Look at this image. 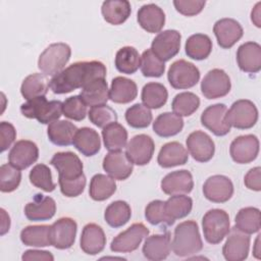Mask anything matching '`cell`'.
<instances>
[{"instance_id": "cell-12", "label": "cell", "mask_w": 261, "mask_h": 261, "mask_svg": "<svg viewBox=\"0 0 261 261\" xmlns=\"http://www.w3.org/2000/svg\"><path fill=\"white\" fill-rule=\"evenodd\" d=\"M228 237L222 248V254L227 261H243L250 250V234L243 232L236 226L229 229Z\"/></svg>"}, {"instance_id": "cell-49", "label": "cell", "mask_w": 261, "mask_h": 261, "mask_svg": "<svg viewBox=\"0 0 261 261\" xmlns=\"http://www.w3.org/2000/svg\"><path fill=\"white\" fill-rule=\"evenodd\" d=\"M21 180L20 169L10 163L2 164L0 167V191L2 193H11L15 191Z\"/></svg>"}, {"instance_id": "cell-13", "label": "cell", "mask_w": 261, "mask_h": 261, "mask_svg": "<svg viewBox=\"0 0 261 261\" xmlns=\"http://www.w3.org/2000/svg\"><path fill=\"white\" fill-rule=\"evenodd\" d=\"M181 36L176 30H166L159 33L152 41L151 50L163 62L174 57L180 48Z\"/></svg>"}, {"instance_id": "cell-11", "label": "cell", "mask_w": 261, "mask_h": 261, "mask_svg": "<svg viewBox=\"0 0 261 261\" xmlns=\"http://www.w3.org/2000/svg\"><path fill=\"white\" fill-rule=\"evenodd\" d=\"M76 230L77 224L72 218H59L50 225L51 246L59 250L69 249L75 241Z\"/></svg>"}, {"instance_id": "cell-44", "label": "cell", "mask_w": 261, "mask_h": 261, "mask_svg": "<svg viewBox=\"0 0 261 261\" xmlns=\"http://www.w3.org/2000/svg\"><path fill=\"white\" fill-rule=\"evenodd\" d=\"M165 213L174 223L176 219L188 216L193 208V200L186 195H173L164 202Z\"/></svg>"}, {"instance_id": "cell-55", "label": "cell", "mask_w": 261, "mask_h": 261, "mask_svg": "<svg viewBox=\"0 0 261 261\" xmlns=\"http://www.w3.org/2000/svg\"><path fill=\"white\" fill-rule=\"evenodd\" d=\"M0 138H1V152L6 151L16 138V130L14 126L7 121L0 122Z\"/></svg>"}, {"instance_id": "cell-21", "label": "cell", "mask_w": 261, "mask_h": 261, "mask_svg": "<svg viewBox=\"0 0 261 261\" xmlns=\"http://www.w3.org/2000/svg\"><path fill=\"white\" fill-rule=\"evenodd\" d=\"M161 190L166 195H186L194 188L193 175L189 170H175L166 174L161 180Z\"/></svg>"}, {"instance_id": "cell-33", "label": "cell", "mask_w": 261, "mask_h": 261, "mask_svg": "<svg viewBox=\"0 0 261 261\" xmlns=\"http://www.w3.org/2000/svg\"><path fill=\"white\" fill-rule=\"evenodd\" d=\"M101 12L108 23L118 25L129 17L132 6L126 0H108L102 3Z\"/></svg>"}, {"instance_id": "cell-4", "label": "cell", "mask_w": 261, "mask_h": 261, "mask_svg": "<svg viewBox=\"0 0 261 261\" xmlns=\"http://www.w3.org/2000/svg\"><path fill=\"white\" fill-rule=\"evenodd\" d=\"M70 55L71 49L67 44L53 43L40 54L38 67L44 74L54 76L64 69Z\"/></svg>"}, {"instance_id": "cell-48", "label": "cell", "mask_w": 261, "mask_h": 261, "mask_svg": "<svg viewBox=\"0 0 261 261\" xmlns=\"http://www.w3.org/2000/svg\"><path fill=\"white\" fill-rule=\"evenodd\" d=\"M141 71L147 77H160L165 70V65L151 49H147L141 56Z\"/></svg>"}, {"instance_id": "cell-40", "label": "cell", "mask_w": 261, "mask_h": 261, "mask_svg": "<svg viewBox=\"0 0 261 261\" xmlns=\"http://www.w3.org/2000/svg\"><path fill=\"white\" fill-rule=\"evenodd\" d=\"M234 226L245 233L258 232L261 226L260 210L256 207H245L239 210L234 218Z\"/></svg>"}, {"instance_id": "cell-56", "label": "cell", "mask_w": 261, "mask_h": 261, "mask_svg": "<svg viewBox=\"0 0 261 261\" xmlns=\"http://www.w3.org/2000/svg\"><path fill=\"white\" fill-rule=\"evenodd\" d=\"M261 168L260 166H256L251 168L244 177V184L245 186L252 191L259 192L261 190Z\"/></svg>"}, {"instance_id": "cell-26", "label": "cell", "mask_w": 261, "mask_h": 261, "mask_svg": "<svg viewBox=\"0 0 261 261\" xmlns=\"http://www.w3.org/2000/svg\"><path fill=\"white\" fill-rule=\"evenodd\" d=\"M137 19L142 29L146 32L159 33L165 23V13L158 5L149 3L143 5L137 13Z\"/></svg>"}, {"instance_id": "cell-42", "label": "cell", "mask_w": 261, "mask_h": 261, "mask_svg": "<svg viewBox=\"0 0 261 261\" xmlns=\"http://www.w3.org/2000/svg\"><path fill=\"white\" fill-rule=\"evenodd\" d=\"M132 217L130 206L122 200L110 203L104 212V219L111 227H120L128 222Z\"/></svg>"}, {"instance_id": "cell-14", "label": "cell", "mask_w": 261, "mask_h": 261, "mask_svg": "<svg viewBox=\"0 0 261 261\" xmlns=\"http://www.w3.org/2000/svg\"><path fill=\"white\" fill-rule=\"evenodd\" d=\"M125 154L133 164L143 166L148 164L154 154L155 145L153 139L145 134L137 135L126 144Z\"/></svg>"}, {"instance_id": "cell-19", "label": "cell", "mask_w": 261, "mask_h": 261, "mask_svg": "<svg viewBox=\"0 0 261 261\" xmlns=\"http://www.w3.org/2000/svg\"><path fill=\"white\" fill-rule=\"evenodd\" d=\"M213 33L218 45L223 49H229L243 37L244 31L239 21L225 17L214 23Z\"/></svg>"}, {"instance_id": "cell-10", "label": "cell", "mask_w": 261, "mask_h": 261, "mask_svg": "<svg viewBox=\"0 0 261 261\" xmlns=\"http://www.w3.org/2000/svg\"><path fill=\"white\" fill-rule=\"evenodd\" d=\"M50 164L58 172V179L74 180L84 175L83 162L73 152H57L50 160Z\"/></svg>"}, {"instance_id": "cell-20", "label": "cell", "mask_w": 261, "mask_h": 261, "mask_svg": "<svg viewBox=\"0 0 261 261\" xmlns=\"http://www.w3.org/2000/svg\"><path fill=\"white\" fill-rule=\"evenodd\" d=\"M39 158L38 146L29 140L17 141L8 154L11 165L18 169H25L35 163Z\"/></svg>"}, {"instance_id": "cell-47", "label": "cell", "mask_w": 261, "mask_h": 261, "mask_svg": "<svg viewBox=\"0 0 261 261\" xmlns=\"http://www.w3.org/2000/svg\"><path fill=\"white\" fill-rule=\"evenodd\" d=\"M30 181L36 188L44 192H52L55 190L56 185L52 180V174L50 168L43 163L35 165L29 174Z\"/></svg>"}, {"instance_id": "cell-28", "label": "cell", "mask_w": 261, "mask_h": 261, "mask_svg": "<svg viewBox=\"0 0 261 261\" xmlns=\"http://www.w3.org/2000/svg\"><path fill=\"white\" fill-rule=\"evenodd\" d=\"M189 160L188 150L178 142L164 144L158 154L157 162L163 168L184 165Z\"/></svg>"}, {"instance_id": "cell-25", "label": "cell", "mask_w": 261, "mask_h": 261, "mask_svg": "<svg viewBox=\"0 0 261 261\" xmlns=\"http://www.w3.org/2000/svg\"><path fill=\"white\" fill-rule=\"evenodd\" d=\"M81 249L88 255L101 253L106 245V237L103 228L96 223H88L84 226L81 240Z\"/></svg>"}, {"instance_id": "cell-59", "label": "cell", "mask_w": 261, "mask_h": 261, "mask_svg": "<svg viewBox=\"0 0 261 261\" xmlns=\"http://www.w3.org/2000/svg\"><path fill=\"white\" fill-rule=\"evenodd\" d=\"M1 217H2V222H1V236L5 234L10 227V218L9 215L6 213V211L2 208L1 209Z\"/></svg>"}, {"instance_id": "cell-60", "label": "cell", "mask_w": 261, "mask_h": 261, "mask_svg": "<svg viewBox=\"0 0 261 261\" xmlns=\"http://www.w3.org/2000/svg\"><path fill=\"white\" fill-rule=\"evenodd\" d=\"M260 234L257 236L256 238V241H255V245H254V248H253V255L257 258V259H260Z\"/></svg>"}, {"instance_id": "cell-57", "label": "cell", "mask_w": 261, "mask_h": 261, "mask_svg": "<svg viewBox=\"0 0 261 261\" xmlns=\"http://www.w3.org/2000/svg\"><path fill=\"white\" fill-rule=\"evenodd\" d=\"M21 259L23 261H31V260H47V261H53L54 257L53 255L48 251H42V250H27L22 256Z\"/></svg>"}, {"instance_id": "cell-53", "label": "cell", "mask_w": 261, "mask_h": 261, "mask_svg": "<svg viewBox=\"0 0 261 261\" xmlns=\"http://www.w3.org/2000/svg\"><path fill=\"white\" fill-rule=\"evenodd\" d=\"M86 176L85 174L82 175L80 178L74 179V180H63V179H58V184L60 187L61 193L68 198L72 197H77L80 196L86 187Z\"/></svg>"}, {"instance_id": "cell-9", "label": "cell", "mask_w": 261, "mask_h": 261, "mask_svg": "<svg viewBox=\"0 0 261 261\" xmlns=\"http://www.w3.org/2000/svg\"><path fill=\"white\" fill-rule=\"evenodd\" d=\"M231 83L228 74L220 68L209 70L201 82V92L207 99L224 97L230 91Z\"/></svg>"}, {"instance_id": "cell-37", "label": "cell", "mask_w": 261, "mask_h": 261, "mask_svg": "<svg viewBox=\"0 0 261 261\" xmlns=\"http://www.w3.org/2000/svg\"><path fill=\"white\" fill-rule=\"evenodd\" d=\"M116 191L115 179L109 175L97 173L90 182L89 195L94 201H105Z\"/></svg>"}, {"instance_id": "cell-16", "label": "cell", "mask_w": 261, "mask_h": 261, "mask_svg": "<svg viewBox=\"0 0 261 261\" xmlns=\"http://www.w3.org/2000/svg\"><path fill=\"white\" fill-rule=\"evenodd\" d=\"M203 194L207 200L213 203H225L233 195L232 181L225 175H212L204 182Z\"/></svg>"}, {"instance_id": "cell-32", "label": "cell", "mask_w": 261, "mask_h": 261, "mask_svg": "<svg viewBox=\"0 0 261 261\" xmlns=\"http://www.w3.org/2000/svg\"><path fill=\"white\" fill-rule=\"evenodd\" d=\"M76 132L77 127L68 120H55L47 128L49 141L56 146L71 145Z\"/></svg>"}, {"instance_id": "cell-43", "label": "cell", "mask_w": 261, "mask_h": 261, "mask_svg": "<svg viewBox=\"0 0 261 261\" xmlns=\"http://www.w3.org/2000/svg\"><path fill=\"white\" fill-rule=\"evenodd\" d=\"M20 241L30 247L51 246L50 225H29L20 231Z\"/></svg>"}, {"instance_id": "cell-23", "label": "cell", "mask_w": 261, "mask_h": 261, "mask_svg": "<svg viewBox=\"0 0 261 261\" xmlns=\"http://www.w3.org/2000/svg\"><path fill=\"white\" fill-rule=\"evenodd\" d=\"M237 62L244 72H259L261 69V46L256 42L242 44L237 51Z\"/></svg>"}, {"instance_id": "cell-2", "label": "cell", "mask_w": 261, "mask_h": 261, "mask_svg": "<svg viewBox=\"0 0 261 261\" xmlns=\"http://www.w3.org/2000/svg\"><path fill=\"white\" fill-rule=\"evenodd\" d=\"M171 249L178 257H189L203 249V242L196 221L186 220L177 224L174 228Z\"/></svg>"}, {"instance_id": "cell-27", "label": "cell", "mask_w": 261, "mask_h": 261, "mask_svg": "<svg viewBox=\"0 0 261 261\" xmlns=\"http://www.w3.org/2000/svg\"><path fill=\"white\" fill-rule=\"evenodd\" d=\"M143 255L148 260L160 261L168 257L171 251L170 232L166 231L161 234H153L146 239L143 246Z\"/></svg>"}, {"instance_id": "cell-3", "label": "cell", "mask_w": 261, "mask_h": 261, "mask_svg": "<svg viewBox=\"0 0 261 261\" xmlns=\"http://www.w3.org/2000/svg\"><path fill=\"white\" fill-rule=\"evenodd\" d=\"M20 112L27 118H35L40 123L49 124L62 115V102L47 101L45 97H38L21 104Z\"/></svg>"}, {"instance_id": "cell-8", "label": "cell", "mask_w": 261, "mask_h": 261, "mask_svg": "<svg viewBox=\"0 0 261 261\" xmlns=\"http://www.w3.org/2000/svg\"><path fill=\"white\" fill-rule=\"evenodd\" d=\"M148 234L149 229L143 223H134L112 240L110 249L112 252L116 253H129L136 251Z\"/></svg>"}, {"instance_id": "cell-51", "label": "cell", "mask_w": 261, "mask_h": 261, "mask_svg": "<svg viewBox=\"0 0 261 261\" xmlns=\"http://www.w3.org/2000/svg\"><path fill=\"white\" fill-rule=\"evenodd\" d=\"M62 113L65 117L81 121L87 115V105L81 96H71L62 102Z\"/></svg>"}, {"instance_id": "cell-1", "label": "cell", "mask_w": 261, "mask_h": 261, "mask_svg": "<svg viewBox=\"0 0 261 261\" xmlns=\"http://www.w3.org/2000/svg\"><path fill=\"white\" fill-rule=\"evenodd\" d=\"M106 71V66L101 61H79L52 76L50 89L54 94H67L83 89L96 79H105Z\"/></svg>"}, {"instance_id": "cell-45", "label": "cell", "mask_w": 261, "mask_h": 261, "mask_svg": "<svg viewBox=\"0 0 261 261\" xmlns=\"http://www.w3.org/2000/svg\"><path fill=\"white\" fill-rule=\"evenodd\" d=\"M199 106L200 99L192 92H182L175 95L171 103L173 113L178 116H190L199 108Z\"/></svg>"}, {"instance_id": "cell-52", "label": "cell", "mask_w": 261, "mask_h": 261, "mask_svg": "<svg viewBox=\"0 0 261 261\" xmlns=\"http://www.w3.org/2000/svg\"><path fill=\"white\" fill-rule=\"evenodd\" d=\"M145 217L152 225H171L173 222L167 217L164 208V201L154 200L151 201L145 208Z\"/></svg>"}, {"instance_id": "cell-38", "label": "cell", "mask_w": 261, "mask_h": 261, "mask_svg": "<svg viewBox=\"0 0 261 261\" xmlns=\"http://www.w3.org/2000/svg\"><path fill=\"white\" fill-rule=\"evenodd\" d=\"M188 57L195 60L206 59L212 51V41L205 34H195L188 38L185 45Z\"/></svg>"}, {"instance_id": "cell-36", "label": "cell", "mask_w": 261, "mask_h": 261, "mask_svg": "<svg viewBox=\"0 0 261 261\" xmlns=\"http://www.w3.org/2000/svg\"><path fill=\"white\" fill-rule=\"evenodd\" d=\"M102 138L105 148L109 151H121L127 144V132L118 122H112L102 130Z\"/></svg>"}, {"instance_id": "cell-6", "label": "cell", "mask_w": 261, "mask_h": 261, "mask_svg": "<svg viewBox=\"0 0 261 261\" xmlns=\"http://www.w3.org/2000/svg\"><path fill=\"white\" fill-rule=\"evenodd\" d=\"M258 120V109L256 105L247 99L233 102L226 111L225 121L232 127L248 129L253 127Z\"/></svg>"}, {"instance_id": "cell-30", "label": "cell", "mask_w": 261, "mask_h": 261, "mask_svg": "<svg viewBox=\"0 0 261 261\" xmlns=\"http://www.w3.org/2000/svg\"><path fill=\"white\" fill-rule=\"evenodd\" d=\"M72 144L79 152L87 157L96 155L101 148L99 134L94 128L87 126L77 129Z\"/></svg>"}, {"instance_id": "cell-17", "label": "cell", "mask_w": 261, "mask_h": 261, "mask_svg": "<svg viewBox=\"0 0 261 261\" xmlns=\"http://www.w3.org/2000/svg\"><path fill=\"white\" fill-rule=\"evenodd\" d=\"M188 151L198 162H208L215 152V145L209 135L202 130L191 133L186 141Z\"/></svg>"}, {"instance_id": "cell-50", "label": "cell", "mask_w": 261, "mask_h": 261, "mask_svg": "<svg viewBox=\"0 0 261 261\" xmlns=\"http://www.w3.org/2000/svg\"><path fill=\"white\" fill-rule=\"evenodd\" d=\"M88 115L90 121L101 128L117 121V114L115 110L106 104L91 107Z\"/></svg>"}, {"instance_id": "cell-34", "label": "cell", "mask_w": 261, "mask_h": 261, "mask_svg": "<svg viewBox=\"0 0 261 261\" xmlns=\"http://www.w3.org/2000/svg\"><path fill=\"white\" fill-rule=\"evenodd\" d=\"M50 82L44 73H32L28 75L21 84V96L28 101L38 97H45L48 93Z\"/></svg>"}, {"instance_id": "cell-41", "label": "cell", "mask_w": 261, "mask_h": 261, "mask_svg": "<svg viewBox=\"0 0 261 261\" xmlns=\"http://www.w3.org/2000/svg\"><path fill=\"white\" fill-rule=\"evenodd\" d=\"M167 98L168 92L160 83L151 82L146 84L142 89V102L149 109L161 108L166 103Z\"/></svg>"}, {"instance_id": "cell-15", "label": "cell", "mask_w": 261, "mask_h": 261, "mask_svg": "<svg viewBox=\"0 0 261 261\" xmlns=\"http://www.w3.org/2000/svg\"><path fill=\"white\" fill-rule=\"evenodd\" d=\"M259 153V140L255 135L237 137L230 144L231 159L239 164H248L254 161Z\"/></svg>"}, {"instance_id": "cell-58", "label": "cell", "mask_w": 261, "mask_h": 261, "mask_svg": "<svg viewBox=\"0 0 261 261\" xmlns=\"http://www.w3.org/2000/svg\"><path fill=\"white\" fill-rule=\"evenodd\" d=\"M260 8H261V2H258L254 8L252 9V12H251V20L254 22V24L257 27V28H260L261 27V12H260Z\"/></svg>"}, {"instance_id": "cell-5", "label": "cell", "mask_w": 261, "mask_h": 261, "mask_svg": "<svg viewBox=\"0 0 261 261\" xmlns=\"http://www.w3.org/2000/svg\"><path fill=\"white\" fill-rule=\"evenodd\" d=\"M202 227L204 238L209 244H219L230 229L229 216L222 209H211L203 216Z\"/></svg>"}, {"instance_id": "cell-29", "label": "cell", "mask_w": 261, "mask_h": 261, "mask_svg": "<svg viewBox=\"0 0 261 261\" xmlns=\"http://www.w3.org/2000/svg\"><path fill=\"white\" fill-rule=\"evenodd\" d=\"M138 95L137 84L127 77L116 76L111 82L109 99L118 104H126L134 101Z\"/></svg>"}, {"instance_id": "cell-24", "label": "cell", "mask_w": 261, "mask_h": 261, "mask_svg": "<svg viewBox=\"0 0 261 261\" xmlns=\"http://www.w3.org/2000/svg\"><path fill=\"white\" fill-rule=\"evenodd\" d=\"M56 212V203L53 198L37 194L33 201L24 207V215L31 221L51 219Z\"/></svg>"}, {"instance_id": "cell-35", "label": "cell", "mask_w": 261, "mask_h": 261, "mask_svg": "<svg viewBox=\"0 0 261 261\" xmlns=\"http://www.w3.org/2000/svg\"><path fill=\"white\" fill-rule=\"evenodd\" d=\"M184 127L181 116L173 112H164L159 114L153 122V130L162 138H169L177 135Z\"/></svg>"}, {"instance_id": "cell-46", "label": "cell", "mask_w": 261, "mask_h": 261, "mask_svg": "<svg viewBox=\"0 0 261 261\" xmlns=\"http://www.w3.org/2000/svg\"><path fill=\"white\" fill-rule=\"evenodd\" d=\"M124 116L127 124L134 128H145L149 126L153 119L151 110L141 103L127 108Z\"/></svg>"}, {"instance_id": "cell-22", "label": "cell", "mask_w": 261, "mask_h": 261, "mask_svg": "<svg viewBox=\"0 0 261 261\" xmlns=\"http://www.w3.org/2000/svg\"><path fill=\"white\" fill-rule=\"evenodd\" d=\"M134 164L122 151H112L103 159V169L114 179L124 180L133 172Z\"/></svg>"}, {"instance_id": "cell-39", "label": "cell", "mask_w": 261, "mask_h": 261, "mask_svg": "<svg viewBox=\"0 0 261 261\" xmlns=\"http://www.w3.org/2000/svg\"><path fill=\"white\" fill-rule=\"evenodd\" d=\"M114 62L115 67L119 72L133 74L141 65V56L136 48L132 46H124L116 52Z\"/></svg>"}, {"instance_id": "cell-7", "label": "cell", "mask_w": 261, "mask_h": 261, "mask_svg": "<svg viewBox=\"0 0 261 261\" xmlns=\"http://www.w3.org/2000/svg\"><path fill=\"white\" fill-rule=\"evenodd\" d=\"M170 86L176 90L193 88L200 80V70L192 62L185 59L174 61L167 72Z\"/></svg>"}, {"instance_id": "cell-54", "label": "cell", "mask_w": 261, "mask_h": 261, "mask_svg": "<svg viewBox=\"0 0 261 261\" xmlns=\"http://www.w3.org/2000/svg\"><path fill=\"white\" fill-rule=\"evenodd\" d=\"M206 2L203 0H174L173 5L177 12L186 16H194L199 14Z\"/></svg>"}, {"instance_id": "cell-31", "label": "cell", "mask_w": 261, "mask_h": 261, "mask_svg": "<svg viewBox=\"0 0 261 261\" xmlns=\"http://www.w3.org/2000/svg\"><path fill=\"white\" fill-rule=\"evenodd\" d=\"M80 96L87 106L106 104L109 100V89L105 79H96L90 82L82 89Z\"/></svg>"}, {"instance_id": "cell-18", "label": "cell", "mask_w": 261, "mask_h": 261, "mask_svg": "<svg viewBox=\"0 0 261 261\" xmlns=\"http://www.w3.org/2000/svg\"><path fill=\"white\" fill-rule=\"evenodd\" d=\"M227 107L222 103L208 106L201 114V123L217 137H222L230 132V125L225 121Z\"/></svg>"}]
</instances>
